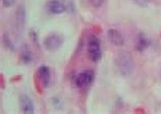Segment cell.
Returning a JSON list of instances; mask_svg holds the SVG:
<instances>
[{
	"mask_svg": "<svg viewBox=\"0 0 161 114\" xmlns=\"http://www.w3.org/2000/svg\"><path fill=\"white\" fill-rule=\"evenodd\" d=\"M116 65L119 73L124 77H129V75L132 74L135 66L132 55L126 52L119 53L116 58Z\"/></svg>",
	"mask_w": 161,
	"mask_h": 114,
	"instance_id": "6da1fadb",
	"label": "cell"
},
{
	"mask_svg": "<svg viewBox=\"0 0 161 114\" xmlns=\"http://www.w3.org/2000/svg\"><path fill=\"white\" fill-rule=\"evenodd\" d=\"M88 54L93 62H98L102 58L100 40L94 35H91L88 39Z\"/></svg>",
	"mask_w": 161,
	"mask_h": 114,
	"instance_id": "7a4b0ae2",
	"label": "cell"
},
{
	"mask_svg": "<svg viewBox=\"0 0 161 114\" xmlns=\"http://www.w3.org/2000/svg\"><path fill=\"white\" fill-rule=\"evenodd\" d=\"M94 78H95L94 71L92 69H88V70H85L83 73H80L77 75H75L73 82L75 87L79 89H82L84 87L91 85L93 81H94Z\"/></svg>",
	"mask_w": 161,
	"mask_h": 114,
	"instance_id": "3957f363",
	"label": "cell"
},
{
	"mask_svg": "<svg viewBox=\"0 0 161 114\" xmlns=\"http://www.w3.org/2000/svg\"><path fill=\"white\" fill-rule=\"evenodd\" d=\"M62 44H63L62 37L60 35H57V34H52V35L48 36L44 40L45 48L50 52L56 51V50H58L61 47Z\"/></svg>",
	"mask_w": 161,
	"mask_h": 114,
	"instance_id": "277c9868",
	"label": "cell"
},
{
	"mask_svg": "<svg viewBox=\"0 0 161 114\" xmlns=\"http://www.w3.org/2000/svg\"><path fill=\"white\" fill-rule=\"evenodd\" d=\"M107 38L108 41L111 44L120 47L125 44V38L121 35V33L119 31H117L115 29H109L107 32Z\"/></svg>",
	"mask_w": 161,
	"mask_h": 114,
	"instance_id": "5b68a950",
	"label": "cell"
},
{
	"mask_svg": "<svg viewBox=\"0 0 161 114\" xmlns=\"http://www.w3.org/2000/svg\"><path fill=\"white\" fill-rule=\"evenodd\" d=\"M38 75H39L42 86L44 88H47L50 85V82H51V73H50L49 67L46 65H41L38 69Z\"/></svg>",
	"mask_w": 161,
	"mask_h": 114,
	"instance_id": "8992f818",
	"label": "cell"
},
{
	"mask_svg": "<svg viewBox=\"0 0 161 114\" xmlns=\"http://www.w3.org/2000/svg\"><path fill=\"white\" fill-rule=\"evenodd\" d=\"M47 8L53 14H60L66 10V5L60 0H50L47 3Z\"/></svg>",
	"mask_w": 161,
	"mask_h": 114,
	"instance_id": "52a82bcc",
	"label": "cell"
},
{
	"mask_svg": "<svg viewBox=\"0 0 161 114\" xmlns=\"http://www.w3.org/2000/svg\"><path fill=\"white\" fill-rule=\"evenodd\" d=\"M20 108L24 113L26 114H33L34 113V103L32 99L28 95H22L19 98Z\"/></svg>",
	"mask_w": 161,
	"mask_h": 114,
	"instance_id": "ba28073f",
	"label": "cell"
},
{
	"mask_svg": "<svg viewBox=\"0 0 161 114\" xmlns=\"http://www.w3.org/2000/svg\"><path fill=\"white\" fill-rule=\"evenodd\" d=\"M150 45V41L147 38V36L144 33H139L138 37H137V43H136V49L138 51H145V50L149 47Z\"/></svg>",
	"mask_w": 161,
	"mask_h": 114,
	"instance_id": "9c48e42d",
	"label": "cell"
},
{
	"mask_svg": "<svg viewBox=\"0 0 161 114\" xmlns=\"http://www.w3.org/2000/svg\"><path fill=\"white\" fill-rule=\"evenodd\" d=\"M20 59H22V61L25 64H29V63H31L33 61V54L28 45L23 46L22 52H20Z\"/></svg>",
	"mask_w": 161,
	"mask_h": 114,
	"instance_id": "30bf717a",
	"label": "cell"
},
{
	"mask_svg": "<svg viewBox=\"0 0 161 114\" xmlns=\"http://www.w3.org/2000/svg\"><path fill=\"white\" fill-rule=\"evenodd\" d=\"M16 16H18V23L19 26H24L25 24V18H26V11H25L24 6H19V10L16 12Z\"/></svg>",
	"mask_w": 161,
	"mask_h": 114,
	"instance_id": "8fae6325",
	"label": "cell"
},
{
	"mask_svg": "<svg viewBox=\"0 0 161 114\" xmlns=\"http://www.w3.org/2000/svg\"><path fill=\"white\" fill-rule=\"evenodd\" d=\"M4 45H5V47L8 48L9 50H11V51H14V44L11 43V41L9 40V38H8L7 36H4Z\"/></svg>",
	"mask_w": 161,
	"mask_h": 114,
	"instance_id": "7c38bea8",
	"label": "cell"
},
{
	"mask_svg": "<svg viewBox=\"0 0 161 114\" xmlns=\"http://www.w3.org/2000/svg\"><path fill=\"white\" fill-rule=\"evenodd\" d=\"M90 1H91L92 5L94 7H100L104 3L105 0H90Z\"/></svg>",
	"mask_w": 161,
	"mask_h": 114,
	"instance_id": "4fadbf2b",
	"label": "cell"
},
{
	"mask_svg": "<svg viewBox=\"0 0 161 114\" xmlns=\"http://www.w3.org/2000/svg\"><path fill=\"white\" fill-rule=\"evenodd\" d=\"M134 1L141 7H145L148 5V3H149V0H134Z\"/></svg>",
	"mask_w": 161,
	"mask_h": 114,
	"instance_id": "5bb4252c",
	"label": "cell"
},
{
	"mask_svg": "<svg viewBox=\"0 0 161 114\" xmlns=\"http://www.w3.org/2000/svg\"><path fill=\"white\" fill-rule=\"evenodd\" d=\"M2 2H3V5L5 7H10L14 5L15 0H2Z\"/></svg>",
	"mask_w": 161,
	"mask_h": 114,
	"instance_id": "9a60e30c",
	"label": "cell"
},
{
	"mask_svg": "<svg viewBox=\"0 0 161 114\" xmlns=\"http://www.w3.org/2000/svg\"><path fill=\"white\" fill-rule=\"evenodd\" d=\"M52 102H53V104L55 105V106H57V108H59V106H60V99H58V98H53Z\"/></svg>",
	"mask_w": 161,
	"mask_h": 114,
	"instance_id": "2e32d148",
	"label": "cell"
}]
</instances>
